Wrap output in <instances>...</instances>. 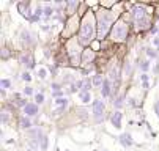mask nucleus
<instances>
[{"label":"nucleus","mask_w":159,"mask_h":151,"mask_svg":"<svg viewBox=\"0 0 159 151\" xmlns=\"http://www.w3.org/2000/svg\"><path fill=\"white\" fill-rule=\"evenodd\" d=\"M0 85H2V90H10L13 85V82L10 79H2V82H0Z\"/></svg>","instance_id":"obj_27"},{"label":"nucleus","mask_w":159,"mask_h":151,"mask_svg":"<svg viewBox=\"0 0 159 151\" xmlns=\"http://www.w3.org/2000/svg\"><path fill=\"white\" fill-rule=\"evenodd\" d=\"M22 93H24V96H32V94H36L35 90H33V87H30V85H27L22 90Z\"/></svg>","instance_id":"obj_32"},{"label":"nucleus","mask_w":159,"mask_h":151,"mask_svg":"<svg viewBox=\"0 0 159 151\" xmlns=\"http://www.w3.org/2000/svg\"><path fill=\"white\" fill-rule=\"evenodd\" d=\"M118 142H120V143H121V145H123V147H124V148H129V147H131V145H132V143H134V140H132V136H131V134H129V132H123V134H121V136H120V137H118Z\"/></svg>","instance_id":"obj_14"},{"label":"nucleus","mask_w":159,"mask_h":151,"mask_svg":"<svg viewBox=\"0 0 159 151\" xmlns=\"http://www.w3.org/2000/svg\"><path fill=\"white\" fill-rule=\"evenodd\" d=\"M22 112H24L25 116H29V118H30V116H36L38 113H40V107H38L36 102H29L22 109Z\"/></svg>","instance_id":"obj_11"},{"label":"nucleus","mask_w":159,"mask_h":151,"mask_svg":"<svg viewBox=\"0 0 159 151\" xmlns=\"http://www.w3.org/2000/svg\"><path fill=\"white\" fill-rule=\"evenodd\" d=\"M142 88H144V90H148V88H150V83H148V82H144V83H142Z\"/></svg>","instance_id":"obj_40"},{"label":"nucleus","mask_w":159,"mask_h":151,"mask_svg":"<svg viewBox=\"0 0 159 151\" xmlns=\"http://www.w3.org/2000/svg\"><path fill=\"white\" fill-rule=\"evenodd\" d=\"M10 58V50L7 47H3L2 49V60H8Z\"/></svg>","instance_id":"obj_35"},{"label":"nucleus","mask_w":159,"mask_h":151,"mask_svg":"<svg viewBox=\"0 0 159 151\" xmlns=\"http://www.w3.org/2000/svg\"><path fill=\"white\" fill-rule=\"evenodd\" d=\"M121 120H123V113L120 110H115L113 113L110 115V123H112V126L115 127V129H121Z\"/></svg>","instance_id":"obj_13"},{"label":"nucleus","mask_w":159,"mask_h":151,"mask_svg":"<svg viewBox=\"0 0 159 151\" xmlns=\"http://www.w3.org/2000/svg\"><path fill=\"white\" fill-rule=\"evenodd\" d=\"M153 109H155V113H156V116H159V99L155 102V105H153Z\"/></svg>","instance_id":"obj_37"},{"label":"nucleus","mask_w":159,"mask_h":151,"mask_svg":"<svg viewBox=\"0 0 159 151\" xmlns=\"http://www.w3.org/2000/svg\"><path fill=\"white\" fill-rule=\"evenodd\" d=\"M21 41H22V44H24V46H27V47H32L36 43L35 35L30 30H27V29H24L22 32H21Z\"/></svg>","instance_id":"obj_9"},{"label":"nucleus","mask_w":159,"mask_h":151,"mask_svg":"<svg viewBox=\"0 0 159 151\" xmlns=\"http://www.w3.org/2000/svg\"><path fill=\"white\" fill-rule=\"evenodd\" d=\"M113 107L117 109V110H120L124 105V93H120V94H117V96L113 98Z\"/></svg>","instance_id":"obj_18"},{"label":"nucleus","mask_w":159,"mask_h":151,"mask_svg":"<svg viewBox=\"0 0 159 151\" xmlns=\"http://www.w3.org/2000/svg\"><path fill=\"white\" fill-rule=\"evenodd\" d=\"M145 18H148V7L146 5H134L132 11H131V19H132V24L144 21Z\"/></svg>","instance_id":"obj_5"},{"label":"nucleus","mask_w":159,"mask_h":151,"mask_svg":"<svg viewBox=\"0 0 159 151\" xmlns=\"http://www.w3.org/2000/svg\"><path fill=\"white\" fill-rule=\"evenodd\" d=\"M18 11L27 19H30L32 14H33V11L30 10V2H19L18 3Z\"/></svg>","instance_id":"obj_12"},{"label":"nucleus","mask_w":159,"mask_h":151,"mask_svg":"<svg viewBox=\"0 0 159 151\" xmlns=\"http://www.w3.org/2000/svg\"><path fill=\"white\" fill-rule=\"evenodd\" d=\"M128 36H129V24L121 18L117 19V22H115L113 27H112V32H110V35H109V38H110L113 43H124L128 40Z\"/></svg>","instance_id":"obj_3"},{"label":"nucleus","mask_w":159,"mask_h":151,"mask_svg":"<svg viewBox=\"0 0 159 151\" xmlns=\"http://www.w3.org/2000/svg\"><path fill=\"white\" fill-rule=\"evenodd\" d=\"M99 90H101L102 98H109V96H112V91L115 90V88H113V83L110 82V79H109V77H106V80H104L102 87L99 88Z\"/></svg>","instance_id":"obj_10"},{"label":"nucleus","mask_w":159,"mask_h":151,"mask_svg":"<svg viewBox=\"0 0 159 151\" xmlns=\"http://www.w3.org/2000/svg\"><path fill=\"white\" fill-rule=\"evenodd\" d=\"M93 88V82L90 77H84V87H82V91H91Z\"/></svg>","instance_id":"obj_21"},{"label":"nucleus","mask_w":159,"mask_h":151,"mask_svg":"<svg viewBox=\"0 0 159 151\" xmlns=\"http://www.w3.org/2000/svg\"><path fill=\"white\" fill-rule=\"evenodd\" d=\"M145 52H146V55H148V58H153V60L158 58V50H156L155 47H146Z\"/></svg>","instance_id":"obj_24"},{"label":"nucleus","mask_w":159,"mask_h":151,"mask_svg":"<svg viewBox=\"0 0 159 151\" xmlns=\"http://www.w3.org/2000/svg\"><path fill=\"white\" fill-rule=\"evenodd\" d=\"M117 22L115 13L112 10L99 8L96 11V25H98V41H102L107 35H110L112 27Z\"/></svg>","instance_id":"obj_2"},{"label":"nucleus","mask_w":159,"mask_h":151,"mask_svg":"<svg viewBox=\"0 0 159 151\" xmlns=\"http://www.w3.org/2000/svg\"><path fill=\"white\" fill-rule=\"evenodd\" d=\"M153 72H155V74H159V63H156V66H155V69H153Z\"/></svg>","instance_id":"obj_41"},{"label":"nucleus","mask_w":159,"mask_h":151,"mask_svg":"<svg viewBox=\"0 0 159 151\" xmlns=\"http://www.w3.org/2000/svg\"><path fill=\"white\" fill-rule=\"evenodd\" d=\"M55 102V105H58V107H68V104H69V99L68 98H58V99H55L54 101Z\"/></svg>","instance_id":"obj_23"},{"label":"nucleus","mask_w":159,"mask_h":151,"mask_svg":"<svg viewBox=\"0 0 159 151\" xmlns=\"http://www.w3.org/2000/svg\"><path fill=\"white\" fill-rule=\"evenodd\" d=\"M96 58V50H93L91 47H85L84 52H82V61L80 63L84 66H88L90 63H93Z\"/></svg>","instance_id":"obj_8"},{"label":"nucleus","mask_w":159,"mask_h":151,"mask_svg":"<svg viewBox=\"0 0 159 151\" xmlns=\"http://www.w3.org/2000/svg\"><path fill=\"white\" fill-rule=\"evenodd\" d=\"M91 113L96 123H102L106 118V104L102 99H93L91 102Z\"/></svg>","instance_id":"obj_4"},{"label":"nucleus","mask_w":159,"mask_h":151,"mask_svg":"<svg viewBox=\"0 0 159 151\" xmlns=\"http://www.w3.org/2000/svg\"><path fill=\"white\" fill-rule=\"evenodd\" d=\"M148 79H150V76H148V74H142V76H140V82H142V83L148 82Z\"/></svg>","instance_id":"obj_38"},{"label":"nucleus","mask_w":159,"mask_h":151,"mask_svg":"<svg viewBox=\"0 0 159 151\" xmlns=\"http://www.w3.org/2000/svg\"><path fill=\"white\" fill-rule=\"evenodd\" d=\"M153 46H155V47H159V36H155V38H153Z\"/></svg>","instance_id":"obj_39"},{"label":"nucleus","mask_w":159,"mask_h":151,"mask_svg":"<svg viewBox=\"0 0 159 151\" xmlns=\"http://www.w3.org/2000/svg\"><path fill=\"white\" fill-rule=\"evenodd\" d=\"M44 101H46V96H44V93H43V91H40V93L35 94V102H36L38 105L44 104Z\"/></svg>","instance_id":"obj_25"},{"label":"nucleus","mask_w":159,"mask_h":151,"mask_svg":"<svg viewBox=\"0 0 159 151\" xmlns=\"http://www.w3.org/2000/svg\"><path fill=\"white\" fill-rule=\"evenodd\" d=\"M79 99L82 101V104H88L91 101V91H79Z\"/></svg>","instance_id":"obj_19"},{"label":"nucleus","mask_w":159,"mask_h":151,"mask_svg":"<svg viewBox=\"0 0 159 151\" xmlns=\"http://www.w3.org/2000/svg\"><path fill=\"white\" fill-rule=\"evenodd\" d=\"M19 129H24V131L32 129V120L29 118V116L22 115V116L19 118Z\"/></svg>","instance_id":"obj_15"},{"label":"nucleus","mask_w":159,"mask_h":151,"mask_svg":"<svg viewBox=\"0 0 159 151\" xmlns=\"http://www.w3.org/2000/svg\"><path fill=\"white\" fill-rule=\"evenodd\" d=\"M10 120H11V112L8 109H2V123L3 124H8Z\"/></svg>","instance_id":"obj_20"},{"label":"nucleus","mask_w":159,"mask_h":151,"mask_svg":"<svg viewBox=\"0 0 159 151\" xmlns=\"http://www.w3.org/2000/svg\"><path fill=\"white\" fill-rule=\"evenodd\" d=\"M150 60H142L140 63H139V68H140V71H142V74H146V71L150 69Z\"/></svg>","instance_id":"obj_22"},{"label":"nucleus","mask_w":159,"mask_h":151,"mask_svg":"<svg viewBox=\"0 0 159 151\" xmlns=\"http://www.w3.org/2000/svg\"><path fill=\"white\" fill-rule=\"evenodd\" d=\"M36 74H38V77H40L41 80H44L46 77H47V69H46V68H38Z\"/></svg>","instance_id":"obj_28"},{"label":"nucleus","mask_w":159,"mask_h":151,"mask_svg":"<svg viewBox=\"0 0 159 151\" xmlns=\"http://www.w3.org/2000/svg\"><path fill=\"white\" fill-rule=\"evenodd\" d=\"M21 79H22L24 82H32V74H30V71H24L22 74H21Z\"/></svg>","instance_id":"obj_31"},{"label":"nucleus","mask_w":159,"mask_h":151,"mask_svg":"<svg viewBox=\"0 0 159 151\" xmlns=\"http://www.w3.org/2000/svg\"><path fill=\"white\" fill-rule=\"evenodd\" d=\"M43 8H44V16H46V18H51V16L55 13V10H54L52 5H44Z\"/></svg>","instance_id":"obj_26"},{"label":"nucleus","mask_w":159,"mask_h":151,"mask_svg":"<svg viewBox=\"0 0 159 151\" xmlns=\"http://www.w3.org/2000/svg\"><path fill=\"white\" fill-rule=\"evenodd\" d=\"M63 94H65L63 90L62 91H52V98L54 99H58V98H63Z\"/></svg>","instance_id":"obj_36"},{"label":"nucleus","mask_w":159,"mask_h":151,"mask_svg":"<svg viewBox=\"0 0 159 151\" xmlns=\"http://www.w3.org/2000/svg\"><path fill=\"white\" fill-rule=\"evenodd\" d=\"M40 148H41L43 151H46V150L49 148V137H47V136L43 137V140H41V143H40Z\"/></svg>","instance_id":"obj_29"},{"label":"nucleus","mask_w":159,"mask_h":151,"mask_svg":"<svg viewBox=\"0 0 159 151\" xmlns=\"http://www.w3.org/2000/svg\"><path fill=\"white\" fill-rule=\"evenodd\" d=\"M99 151H109L107 148H102V150H99Z\"/></svg>","instance_id":"obj_43"},{"label":"nucleus","mask_w":159,"mask_h":151,"mask_svg":"<svg viewBox=\"0 0 159 151\" xmlns=\"http://www.w3.org/2000/svg\"><path fill=\"white\" fill-rule=\"evenodd\" d=\"M27 104H29V102H27V99H24V98H18V99H16V105H18V107L24 109Z\"/></svg>","instance_id":"obj_34"},{"label":"nucleus","mask_w":159,"mask_h":151,"mask_svg":"<svg viewBox=\"0 0 159 151\" xmlns=\"http://www.w3.org/2000/svg\"><path fill=\"white\" fill-rule=\"evenodd\" d=\"M131 74H132V68H131V63H129V61H124V76L131 77Z\"/></svg>","instance_id":"obj_33"},{"label":"nucleus","mask_w":159,"mask_h":151,"mask_svg":"<svg viewBox=\"0 0 159 151\" xmlns=\"http://www.w3.org/2000/svg\"><path fill=\"white\" fill-rule=\"evenodd\" d=\"M109 79H110V82L113 83V87H118L120 80H121V68H120L118 65L115 66H110V71H109Z\"/></svg>","instance_id":"obj_7"},{"label":"nucleus","mask_w":159,"mask_h":151,"mask_svg":"<svg viewBox=\"0 0 159 151\" xmlns=\"http://www.w3.org/2000/svg\"><path fill=\"white\" fill-rule=\"evenodd\" d=\"M51 90L52 91H62L63 90V85L60 82H52L51 83Z\"/></svg>","instance_id":"obj_30"},{"label":"nucleus","mask_w":159,"mask_h":151,"mask_svg":"<svg viewBox=\"0 0 159 151\" xmlns=\"http://www.w3.org/2000/svg\"><path fill=\"white\" fill-rule=\"evenodd\" d=\"M129 104H131V105H137V102H135V99H129Z\"/></svg>","instance_id":"obj_42"},{"label":"nucleus","mask_w":159,"mask_h":151,"mask_svg":"<svg viewBox=\"0 0 159 151\" xmlns=\"http://www.w3.org/2000/svg\"><path fill=\"white\" fill-rule=\"evenodd\" d=\"M77 40L80 43V46H84V47H90L91 43L95 40H98L96 14L93 13V11H87V13L84 14V18H82Z\"/></svg>","instance_id":"obj_1"},{"label":"nucleus","mask_w":159,"mask_h":151,"mask_svg":"<svg viewBox=\"0 0 159 151\" xmlns=\"http://www.w3.org/2000/svg\"><path fill=\"white\" fill-rule=\"evenodd\" d=\"M65 151H69V150H65Z\"/></svg>","instance_id":"obj_45"},{"label":"nucleus","mask_w":159,"mask_h":151,"mask_svg":"<svg viewBox=\"0 0 159 151\" xmlns=\"http://www.w3.org/2000/svg\"><path fill=\"white\" fill-rule=\"evenodd\" d=\"M79 2H65V8H66V13L69 14V18L71 16H74V13H76V10L79 8Z\"/></svg>","instance_id":"obj_17"},{"label":"nucleus","mask_w":159,"mask_h":151,"mask_svg":"<svg viewBox=\"0 0 159 151\" xmlns=\"http://www.w3.org/2000/svg\"><path fill=\"white\" fill-rule=\"evenodd\" d=\"M104 80H106V77H104L101 72H96V74H93L91 76V82H93V87H98V88H101L102 87V83Z\"/></svg>","instance_id":"obj_16"},{"label":"nucleus","mask_w":159,"mask_h":151,"mask_svg":"<svg viewBox=\"0 0 159 151\" xmlns=\"http://www.w3.org/2000/svg\"><path fill=\"white\" fill-rule=\"evenodd\" d=\"M156 18H158V21H159V13H158V16H156Z\"/></svg>","instance_id":"obj_44"},{"label":"nucleus","mask_w":159,"mask_h":151,"mask_svg":"<svg viewBox=\"0 0 159 151\" xmlns=\"http://www.w3.org/2000/svg\"><path fill=\"white\" fill-rule=\"evenodd\" d=\"M19 63L25 68V71H29L32 68H35V58L32 52H22L19 55Z\"/></svg>","instance_id":"obj_6"}]
</instances>
